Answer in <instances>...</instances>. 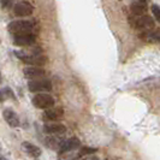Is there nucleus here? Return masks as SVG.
<instances>
[{"label":"nucleus","mask_w":160,"mask_h":160,"mask_svg":"<svg viewBox=\"0 0 160 160\" xmlns=\"http://www.w3.org/2000/svg\"><path fill=\"white\" fill-rule=\"evenodd\" d=\"M93 160H98V159H96V158H94V159H93Z\"/></svg>","instance_id":"nucleus-22"},{"label":"nucleus","mask_w":160,"mask_h":160,"mask_svg":"<svg viewBox=\"0 0 160 160\" xmlns=\"http://www.w3.org/2000/svg\"><path fill=\"white\" fill-rule=\"evenodd\" d=\"M4 100V98H2V94H1V92H0V102Z\"/></svg>","instance_id":"nucleus-19"},{"label":"nucleus","mask_w":160,"mask_h":160,"mask_svg":"<svg viewBox=\"0 0 160 160\" xmlns=\"http://www.w3.org/2000/svg\"><path fill=\"white\" fill-rule=\"evenodd\" d=\"M28 87H29V90L30 92H49L52 89V83L48 80H35V81H30L28 83Z\"/></svg>","instance_id":"nucleus-5"},{"label":"nucleus","mask_w":160,"mask_h":160,"mask_svg":"<svg viewBox=\"0 0 160 160\" xmlns=\"http://www.w3.org/2000/svg\"><path fill=\"white\" fill-rule=\"evenodd\" d=\"M16 56L24 62L25 64H29V65H32V66H42V65L46 63V58H43V57L41 56H38V54H32V56H28V54H25L23 52H16Z\"/></svg>","instance_id":"nucleus-3"},{"label":"nucleus","mask_w":160,"mask_h":160,"mask_svg":"<svg viewBox=\"0 0 160 160\" xmlns=\"http://www.w3.org/2000/svg\"><path fill=\"white\" fill-rule=\"evenodd\" d=\"M130 23L132 27L142 30H151L154 28V21L148 16H141L138 18H130Z\"/></svg>","instance_id":"nucleus-4"},{"label":"nucleus","mask_w":160,"mask_h":160,"mask_svg":"<svg viewBox=\"0 0 160 160\" xmlns=\"http://www.w3.org/2000/svg\"><path fill=\"white\" fill-rule=\"evenodd\" d=\"M63 117H64V111H63L60 107H52V108H48L47 111L43 113V119L52 120V122L60 120Z\"/></svg>","instance_id":"nucleus-8"},{"label":"nucleus","mask_w":160,"mask_h":160,"mask_svg":"<svg viewBox=\"0 0 160 160\" xmlns=\"http://www.w3.org/2000/svg\"><path fill=\"white\" fill-rule=\"evenodd\" d=\"M80 140L76 137H71L69 140H65L60 143V152H66V151H71V149H76L80 147Z\"/></svg>","instance_id":"nucleus-10"},{"label":"nucleus","mask_w":160,"mask_h":160,"mask_svg":"<svg viewBox=\"0 0 160 160\" xmlns=\"http://www.w3.org/2000/svg\"><path fill=\"white\" fill-rule=\"evenodd\" d=\"M34 11V8L32 6V4L27 2V1H22V2H17L13 8V12L15 15L18 17H27L30 16Z\"/></svg>","instance_id":"nucleus-7"},{"label":"nucleus","mask_w":160,"mask_h":160,"mask_svg":"<svg viewBox=\"0 0 160 160\" xmlns=\"http://www.w3.org/2000/svg\"><path fill=\"white\" fill-rule=\"evenodd\" d=\"M22 148L27 152V154H29L30 157H34V158H38L41 155V149L35 146V144H32L29 142H23L22 143Z\"/></svg>","instance_id":"nucleus-14"},{"label":"nucleus","mask_w":160,"mask_h":160,"mask_svg":"<svg viewBox=\"0 0 160 160\" xmlns=\"http://www.w3.org/2000/svg\"><path fill=\"white\" fill-rule=\"evenodd\" d=\"M43 130L47 134H51V135H60V134H64L65 131H66V128L63 124L53 123V124H46L43 127Z\"/></svg>","instance_id":"nucleus-9"},{"label":"nucleus","mask_w":160,"mask_h":160,"mask_svg":"<svg viewBox=\"0 0 160 160\" xmlns=\"http://www.w3.org/2000/svg\"><path fill=\"white\" fill-rule=\"evenodd\" d=\"M8 29L10 32L15 34V36L27 35V34H32V24L29 21H15L8 24Z\"/></svg>","instance_id":"nucleus-1"},{"label":"nucleus","mask_w":160,"mask_h":160,"mask_svg":"<svg viewBox=\"0 0 160 160\" xmlns=\"http://www.w3.org/2000/svg\"><path fill=\"white\" fill-rule=\"evenodd\" d=\"M23 73H24V76H25V78L32 80V81L42 80V77H45V75H46L45 70H43V69H41V68H38V66L25 68Z\"/></svg>","instance_id":"nucleus-6"},{"label":"nucleus","mask_w":160,"mask_h":160,"mask_svg":"<svg viewBox=\"0 0 160 160\" xmlns=\"http://www.w3.org/2000/svg\"><path fill=\"white\" fill-rule=\"evenodd\" d=\"M0 154H1V152H0Z\"/></svg>","instance_id":"nucleus-23"},{"label":"nucleus","mask_w":160,"mask_h":160,"mask_svg":"<svg viewBox=\"0 0 160 160\" xmlns=\"http://www.w3.org/2000/svg\"><path fill=\"white\" fill-rule=\"evenodd\" d=\"M0 160H8L6 158H0Z\"/></svg>","instance_id":"nucleus-20"},{"label":"nucleus","mask_w":160,"mask_h":160,"mask_svg":"<svg viewBox=\"0 0 160 160\" xmlns=\"http://www.w3.org/2000/svg\"><path fill=\"white\" fill-rule=\"evenodd\" d=\"M32 105L38 108H52L54 106V99L49 94H36L32 98Z\"/></svg>","instance_id":"nucleus-2"},{"label":"nucleus","mask_w":160,"mask_h":160,"mask_svg":"<svg viewBox=\"0 0 160 160\" xmlns=\"http://www.w3.org/2000/svg\"><path fill=\"white\" fill-rule=\"evenodd\" d=\"M46 142H47L48 147H49V148H53V149H56V148H58V147H60V143H62V142H59L54 136L47 137V138H46Z\"/></svg>","instance_id":"nucleus-15"},{"label":"nucleus","mask_w":160,"mask_h":160,"mask_svg":"<svg viewBox=\"0 0 160 160\" xmlns=\"http://www.w3.org/2000/svg\"><path fill=\"white\" fill-rule=\"evenodd\" d=\"M15 45L17 46H29L35 42V36L32 34H27V35H18L15 36Z\"/></svg>","instance_id":"nucleus-11"},{"label":"nucleus","mask_w":160,"mask_h":160,"mask_svg":"<svg viewBox=\"0 0 160 160\" xmlns=\"http://www.w3.org/2000/svg\"><path fill=\"white\" fill-rule=\"evenodd\" d=\"M152 12L154 17L160 22V8L158 5H152Z\"/></svg>","instance_id":"nucleus-17"},{"label":"nucleus","mask_w":160,"mask_h":160,"mask_svg":"<svg viewBox=\"0 0 160 160\" xmlns=\"http://www.w3.org/2000/svg\"><path fill=\"white\" fill-rule=\"evenodd\" d=\"M0 83H1V72H0Z\"/></svg>","instance_id":"nucleus-21"},{"label":"nucleus","mask_w":160,"mask_h":160,"mask_svg":"<svg viewBox=\"0 0 160 160\" xmlns=\"http://www.w3.org/2000/svg\"><path fill=\"white\" fill-rule=\"evenodd\" d=\"M1 94H2V98H4V99H5L6 96H8V98H11V99H15V96H13V93H12V90H11L10 88H8V87H6V88H4L2 90H1Z\"/></svg>","instance_id":"nucleus-16"},{"label":"nucleus","mask_w":160,"mask_h":160,"mask_svg":"<svg viewBox=\"0 0 160 160\" xmlns=\"http://www.w3.org/2000/svg\"><path fill=\"white\" fill-rule=\"evenodd\" d=\"M96 149L95 148H89V147H83L80 151V154H93L95 153Z\"/></svg>","instance_id":"nucleus-18"},{"label":"nucleus","mask_w":160,"mask_h":160,"mask_svg":"<svg viewBox=\"0 0 160 160\" xmlns=\"http://www.w3.org/2000/svg\"><path fill=\"white\" fill-rule=\"evenodd\" d=\"M131 12L136 16H142L144 12L147 11V2L146 1H134L131 5Z\"/></svg>","instance_id":"nucleus-13"},{"label":"nucleus","mask_w":160,"mask_h":160,"mask_svg":"<svg viewBox=\"0 0 160 160\" xmlns=\"http://www.w3.org/2000/svg\"><path fill=\"white\" fill-rule=\"evenodd\" d=\"M4 118L8 122V124L10 127H13L16 128L19 125V119H18V116L16 114V112H13L12 110H5L4 111Z\"/></svg>","instance_id":"nucleus-12"}]
</instances>
